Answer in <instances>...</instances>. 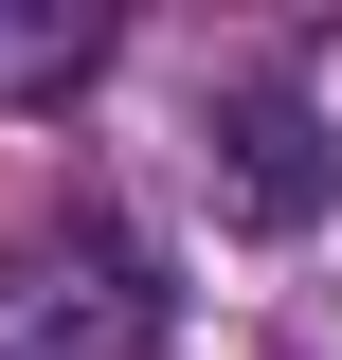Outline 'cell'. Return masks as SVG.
<instances>
[{
  "label": "cell",
  "instance_id": "obj_2",
  "mask_svg": "<svg viewBox=\"0 0 342 360\" xmlns=\"http://www.w3.org/2000/svg\"><path fill=\"white\" fill-rule=\"evenodd\" d=\"M198 180H216L234 234H306V217L342 198V144H324V108H306L289 72H234V90L198 108Z\"/></svg>",
  "mask_w": 342,
  "mask_h": 360
},
{
  "label": "cell",
  "instance_id": "obj_1",
  "mask_svg": "<svg viewBox=\"0 0 342 360\" xmlns=\"http://www.w3.org/2000/svg\"><path fill=\"white\" fill-rule=\"evenodd\" d=\"M0 360H163V270L127 252V217H37L18 288H0Z\"/></svg>",
  "mask_w": 342,
  "mask_h": 360
},
{
  "label": "cell",
  "instance_id": "obj_3",
  "mask_svg": "<svg viewBox=\"0 0 342 360\" xmlns=\"http://www.w3.org/2000/svg\"><path fill=\"white\" fill-rule=\"evenodd\" d=\"M90 54H108V18H90V0H0V108H37V90H72Z\"/></svg>",
  "mask_w": 342,
  "mask_h": 360
}]
</instances>
